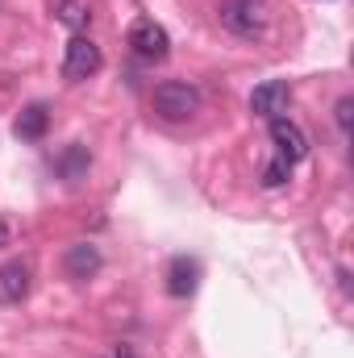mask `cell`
I'll return each instance as SVG.
<instances>
[{
  "mask_svg": "<svg viewBox=\"0 0 354 358\" xmlns=\"http://www.w3.org/2000/svg\"><path fill=\"white\" fill-rule=\"evenodd\" d=\"M150 108L167 121V125H183L200 113V92L183 80H163L159 88L150 92Z\"/></svg>",
  "mask_w": 354,
  "mask_h": 358,
  "instance_id": "cell-2",
  "label": "cell"
},
{
  "mask_svg": "<svg viewBox=\"0 0 354 358\" xmlns=\"http://www.w3.org/2000/svg\"><path fill=\"white\" fill-rule=\"evenodd\" d=\"M63 267H67L71 279H92V275L100 271V250H96L92 242H76V246H67Z\"/></svg>",
  "mask_w": 354,
  "mask_h": 358,
  "instance_id": "cell-10",
  "label": "cell"
},
{
  "mask_svg": "<svg viewBox=\"0 0 354 358\" xmlns=\"http://www.w3.org/2000/svg\"><path fill=\"white\" fill-rule=\"evenodd\" d=\"M55 17H59L63 25H71V29H84V25L92 21V13L80 4V0H59V4H55Z\"/></svg>",
  "mask_w": 354,
  "mask_h": 358,
  "instance_id": "cell-12",
  "label": "cell"
},
{
  "mask_svg": "<svg viewBox=\"0 0 354 358\" xmlns=\"http://www.w3.org/2000/svg\"><path fill=\"white\" fill-rule=\"evenodd\" d=\"M46 129H50V108H46L42 100L25 104V108H21V117H17V125H13V134H17L21 142H42V138H46Z\"/></svg>",
  "mask_w": 354,
  "mask_h": 358,
  "instance_id": "cell-8",
  "label": "cell"
},
{
  "mask_svg": "<svg viewBox=\"0 0 354 358\" xmlns=\"http://www.w3.org/2000/svg\"><path fill=\"white\" fill-rule=\"evenodd\" d=\"M125 42H129V50H134L142 63H163V59L171 55V38H167V29H163L159 21H150V17H138V21L129 25Z\"/></svg>",
  "mask_w": 354,
  "mask_h": 358,
  "instance_id": "cell-4",
  "label": "cell"
},
{
  "mask_svg": "<svg viewBox=\"0 0 354 358\" xmlns=\"http://www.w3.org/2000/svg\"><path fill=\"white\" fill-rule=\"evenodd\" d=\"M0 246H8V225L0 221Z\"/></svg>",
  "mask_w": 354,
  "mask_h": 358,
  "instance_id": "cell-16",
  "label": "cell"
},
{
  "mask_svg": "<svg viewBox=\"0 0 354 358\" xmlns=\"http://www.w3.org/2000/svg\"><path fill=\"white\" fill-rule=\"evenodd\" d=\"M292 179V163H283V159H275L271 167L263 171V187H283Z\"/></svg>",
  "mask_w": 354,
  "mask_h": 358,
  "instance_id": "cell-13",
  "label": "cell"
},
{
  "mask_svg": "<svg viewBox=\"0 0 354 358\" xmlns=\"http://www.w3.org/2000/svg\"><path fill=\"white\" fill-rule=\"evenodd\" d=\"M271 125V142H275V159H283V163H300L304 155H309V138H304V129L296 125V121H288V117H275V121H267Z\"/></svg>",
  "mask_w": 354,
  "mask_h": 358,
  "instance_id": "cell-5",
  "label": "cell"
},
{
  "mask_svg": "<svg viewBox=\"0 0 354 358\" xmlns=\"http://www.w3.org/2000/svg\"><path fill=\"white\" fill-rule=\"evenodd\" d=\"M217 21L234 34V38H263L267 25H271V8L267 0H217Z\"/></svg>",
  "mask_w": 354,
  "mask_h": 358,
  "instance_id": "cell-1",
  "label": "cell"
},
{
  "mask_svg": "<svg viewBox=\"0 0 354 358\" xmlns=\"http://www.w3.org/2000/svg\"><path fill=\"white\" fill-rule=\"evenodd\" d=\"M100 67H104L100 46L92 42L88 34H76V38L67 42V50H63V80H67V84H84V80H92Z\"/></svg>",
  "mask_w": 354,
  "mask_h": 358,
  "instance_id": "cell-3",
  "label": "cell"
},
{
  "mask_svg": "<svg viewBox=\"0 0 354 358\" xmlns=\"http://www.w3.org/2000/svg\"><path fill=\"white\" fill-rule=\"evenodd\" d=\"M288 100H292L288 80H267V84H259V88L250 92V113L263 117V121H275V117L288 113Z\"/></svg>",
  "mask_w": 354,
  "mask_h": 358,
  "instance_id": "cell-6",
  "label": "cell"
},
{
  "mask_svg": "<svg viewBox=\"0 0 354 358\" xmlns=\"http://www.w3.org/2000/svg\"><path fill=\"white\" fill-rule=\"evenodd\" d=\"M351 113H354V100H351V96H342V100L334 104V121H338V129H342V138L351 134Z\"/></svg>",
  "mask_w": 354,
  "mask_h": 358,
  "instance_id": "cell-14",
  "label": "cell"
},
{
  "mask_svg": "<svg viewBox=\"0 0 354 358\" xmlns=\"http://www.w3.org/2000/svg\"><path fill=\"white\" fill-rule=\"evenodd\" d=\"M108 358H138L134 355V346H125V342H121V346H113V355Z\"/></svg>",
  "mask_w": 354,
  "mask_h": 358,
  "instance_id": "cell-15",
  "label": "cell"
},
{
  "mask_svg": "<svg viewBox=\"0 0 354 358\" xmlns=\"http://www.w3.org/2000/svg\"><path fill=\"white\" fill-rule=\"evenodd\" d=\"M88 167H92V155H88V146H80V142H71V146L55 159V171L67 179V183H80V179L88 176Z\"/></svg>",
  "mask_w": 354,
  "mask_h": 358,
  "instance_id": "cell-11",
  "label": "cell"
},
{
  "mask_svg": "<svg viewBox=\"0 0 354 358\" xmlns=\"http://www.w3.org/2000/svg\"><path fill=\"white\" fill-rule=\"evenodd\" d=\"M29 296V267L25 263H4L0 267V304H21Z\"/></svg>",
  "mask_w": 354,
  "mask_h": 358,
  "instance_id": "cell-9",
  "label": "cell"
},
{
  "mask_svg": "<svg viewBox=\"0 0 354 358\" xmlns=\"http://www.w3.org/2000/svg\"><path fill=\"white\" fill-rule=\"evenodd\" d=\"M196 287H200V263L187 259V255H176V259L167 263V296L187 300Z\"/></svg>",
  "mask_w": 354,
  "mask_h": 358,
  "instance_id": "cell-7",
  "label": "cell"
}]
</instances>
